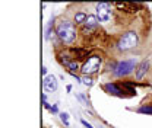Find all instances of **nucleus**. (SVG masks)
<instances>
[{
  "label": "nucleus",
  "mask_w": 152,
  "mask_h": 128,
  "mask_svg": "<svg viewBox=\"0 0 152 128\" xmlns=\"http://www.w3.org/2000/svg\"><path fill=\"white\" fill-rule=\"evenodd\" d=\"M56 34L61 42L72 44L76 39V28H75V25H73V22H70V20H61L57 25Z\"/></svg>",
  "instance_id": "1"
},
{
  "label": "nucleus",
  "mask_w": 152,
  "mask_h": 128,
  "mask_svg": "<svg viewBox=\"0 0 152 128\" xmlns=\"http://www.w3.org/2000/svg\"><path fill=\"white\" fill-rule=\"evenodd\" d=\"M134 67H137V61L136 58H129V60H123V61H118L115 64L113 70V74L115 77H124L127 74H130L134 70Z\"/></svg>",
  "instance_id": "2"
},
{
  "label": "nucleus",
  "mask_w": 152,
  "mask_h": 128,
  "mask_svg": "<svg viewBox=\"0 0 152 128\" xmlns=\"http://www.w3.org/2000/svg\"><path fill=\"white\" fill-rule=\"evenodd\" d=\"M137 41H139L137 34L134 31H129V32L123 34L121 38L118 39V44H117L118 50L120 51H129V50H132V48H134L137 45Z\"/></svg>",
  "instance_id": "3"
},
{
  "label": "nucleus",
  "mask_w": 152,
  "mask_h": 128,
  "mask_svg": "<svg viewBox=\"0 0 152 128\" xmlns=\"http://www.w3.org/2000/svg\"><path fill=\"white\" fill-rule=\"evenodd\" d=\"M99 67H101V57L99 55H91L83 63V66L80 67V72L83 73V76H89V74H94L95 72H98Z\"/></svg>",
  "instance_id": "4"
},
{
  "label": "nucleus",
  "mask_w": 152,
  "mask_h": 128,
  "mask_svg": "<svg viewBox=\"0 0 152 128\" xmlns=\"http://www.w3.org/2000/svg\"><path fill=\"white\" fill-rule=\"evenodd\" d=\"M95 15L99 22H108L111 19V4L110 3H98L95 6Z\"/></svg>",
  "instance_id": "5"
},
{
  "label": "nucleus",
  "mask_w": 152,
  "mask_h": 128,
  "mask_svg": "<svg viewBox=\"0 0 152 128\" xmlns=\"http://www.w3.org/2000/svg\"><path fill=\"white\" fill-rule=\"evenodd\" d=\"M42 88H44L45 92H50V93L56 92L57 88H58L56 76H54V74H48L47 77H44V79H42Z\"/></svg>",
  "instance_id": "6"
},
{
  "label": "nucleus",
  "mask_w": 152,
  "mask_h": 128,
  "mask_svg": "<svg viewBox=\"0 0 152 128\" xmlns=\"http://www.w3.org/2000/svg\"><path fill=\"white\" fill-rule=\"evenodd\" d=\"M148 70H149V60H143V61H140V63L137 64V67H136V73H134L136 80H142V79L146 76Z\"/></svg>",
  "instance_id": "7"
},
{
  "label": "nucleus",
  "mask_w": 152,
  "mask_h": 128,
  "mask_svg": "<svg viewBox=\"0 0 152 128\" xmlns=\"http://www.w3.org/2000/svg\"><path fill=\"white\" fill-rule=\"evenodd\" d=\"M104 89L105 92H108L110 95H114V96H123V90L118 85L115 83H105L104 85Z\"/></svg>",
  "instance_id": "8"
},
{
  "label": "nucleus",
  "mask_w": 152,
  "mask_h": 128,
  "mask_svg": "<svg viewBox=\"0 0 152 128\" xmlns=\"http://www.w3.org/2000/svg\"><path fill=\"white\" fill-rule=\"evenodd\" d=\"M98 23H99V20L96 18V15H88L86 22H85V25L88 26V29H94V28H96Z\"/></svg>",
  "instance_id": "9"
},
{
  "label": "nucleus",
  "mask_w": 152,
  "mask_h": 128,
  "mask_svg": "<svg viewBox=\"0 0 152 128\" xmlns=\"http://www.w3.org/2000/svg\"><path fill=\"white\" fill-rule=\"evenodd\" d=\"M86 18H88L86 13H83V12H77V13L75 15V22L76 23H85V22H86Z\"/></svg>",
  "instance_id": "10"
},
{
  "label": "nucleus",
  "mask_w": 152,
  "mask_h": 128,
  "mask_svg": "<svg viewBox=\"0 0 152 128\" xmlns=\"http://www.w3.org/2000/svg\"><path fill=\"white\" fill-rule=\"evenodd\" d=\"M139 114H146V115H152V105H145V106H140L137 109Z\"/></svg>",
  "instance_id": "11"
},
{
  "label": "nucleus",
  "mask_w": 152,
  "mask_h": 128,
  "mask_svg": "<svg viewBox=\"0 0 152 128\" xmlns=\"http://www.w3.org/2000/svg\"><path fill=\"white\" fill-rule=\"evenodd\" d=\"M58 115H60V119H61V122L64 124V127H69V114L61 112V114H58Z\"/></svg>",
  "instance_id": "12"
},
{
  "label": "nucleus",
  "mask_w": 152,
  "mask_h": 128,
  "mask_svg": "<svg viewBox=\"0 0 152 128\" xmlns=\"http://www.w3.org/2000/svg\"><path fill=\"white\" fill-rule=\"evenodd\" d=\"M67 69H69L72 73H75V72H77V70L80 69V67H79V64H77L76 61H70V63L67 64Z\"/></svg>",
  "instance_id": "13"
},
{
  "label": "nucleus",
  "mask_w": 152,
  "mask_h": 128,
  "mask_svg": "<svg viewBox=\"0 0 152 128\" xmlns=\"http://www.w3.org/2000/svg\"><path fill=\"white\" fill-rule=\"evenodd\" d=\"M82 82H83V85H86V86H92V79L89 77V76H83V79H82Z\"/></svg>",
  "instance_id": "14"
},
{
  "label": "nucleus",
  "mask_w": 152,
  "mask_h": 128,
  "mask_svg": "<svg viewBox=\"0 0 152 128\" xmlns=\"http://www.w3.org/2000/svg\"><path fill=\"white\" fill-rule=\"evenodd\" d=\"M123 88H126L129 92H132V93H134V89H133V86L130 85V83H123Z\"/></svg>",
  "instance_id": "15"
},
{
  "label": "nucleus",
  "mask_w": 152,
  "mask_h": 128,
  "mask_svg": "<svg viewBox=\"0 0 152 128\" xmlns=\"http://www.w3.org/2000/svg\"><path fill=\"white\" fill-rule=\"evenodd\" d=\"M80 124H82L83 127H86V128H94L91 124H89V122H88V121H85V119H80Z\"/></svg>",
  "instance_id": "16"
},
{
  "label": "nucleus",
  "mask_w": 152,
  "mask_h": 128,
  "mask_svg": "<svg viewBox=\"0 0 152 128\" xmlns=\"http://www.w3.org/2000/svg\"><path fill=\"white\" fill-rule=\"evenodd\" d=\"M51 112H53V114H57V112H58V108H57V105H53V106H51Z\"/></svg>",
  "instance_id": "17"
},
{
  "label": "nucleus",
  "mask_w": 152,
  "mask_h": 128,
  "mask_svg": "<svg viewBox=\"0 0 152 128\" xmlns=\"http://www.w3.org/2000/svg\"><path fill=\"white\" fill-rule=\"evenodd\" d=\"M66 89H67V92H70L72 90V85H67V88H66Z\"/></svg>",
  "instance_id": "18"
}]
</instances>
